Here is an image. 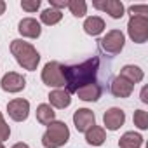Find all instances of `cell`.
I'll use <instances>...</instances> for the list:
<instances>
[{
  "label": "cell",
  "instance_id": "cell-1",
  "mask_svg": "<svg viewBox=\"0 0 148 148\" xmlns=\"http://www.w3.org/2000/svg\"><path fill=\"white\" fill-rule=\"evenodd\" d=\"M99 63H101L99 58L92 56L79 64H63L61 70L66 82V91L71 94V92H77L84 86L96 84L98 73H99Z\"/></svg>",
  "mask_w": 148,
  "mask_h": 148
},
{
  "label": "cell",
  "instance_id": "cell-8",
  "mask_svg": "<svg viewBox=\"0 0 148 148\" xmlns=\"http://www.w3.org/2000/svg\"><path fill=\"white\" fill-rule=\"evenodd\" d=\"M73 124H75L79 132H87L92 125H96V117L94 112L87 110V108H80L73 113Z\"/></svg>",
  "mask_w": 148,
  "mask_h": 148
},
{
  "label": "cell",
  "instance_id": "cell-6",
  "mask_svg": "<svg viewBox=\"0 0 148 148\" xmlns=\"http://www.w3.org/2000/svg\"><path fill=\"white\" fill-rule=\"evenodd\" d=\"M127 32L136 44H145L148 38V16H131Z\"/></svg>",
  "mask_w": 148,
  "mask_h": 148
},
{
  "label": "cell",
  "instance_id": "cell-28",
  "mask_svg": "<svg viewBox=\"0 0 148 148\" xmlns=\"http://www.w3.org/2000/svg\"><path fill=\"white\" fill-rule=\"evenodd\" d=\"M141 101H143V103H148V98H146V87L141 91Z\"/></svg>",
  "mask_w": 148,
  "mask_h": 148
},
{
  "label": "cell",
  "instance_id": "cell-20",
  "mask_svg": "<svg viewBox=\"0 0 148 148\" xmlns=\"http://www.w3.org/2000/svg\"><path fill=\"white\" fill-rule=\"evenodd\" d=\"M54 119H56V112L52 110L51 105H45V103L38 105V108H37V120L42 125H49L51 122H54Z\"/></svg>",
  "mask_w": 148,
  "mask_h": 148
},
{
  "label": "cell",
  "instance_id": "cell-31",
  "mask_svg": "<svg viewBox=\"0 0 148 148\" xmlns=\"http://www.w3.org/2000/svg\"><path fill=\"white\" fill-rule=\"evenodd\" d=\"M0 148H5V146H4V145H2V143H0Z\"/></svg>",
  "mask_w": 148,
  "mask_h": 148
},
{
  "label": "cell",
  "instance_id": "cell-18",
  "mask_svg": "<svg viewBox=\"0 0 148 148\" xmlns=\"http://www.w3.org/2000/svg\"><path fill=\"white\" fill-rule=\"evenodd\" d=\"M106 139V134H105V129L99 127V125H92L87 132H86V141L92 146H101Z\"/></svg>",
  "mask_w": 148,
  "mask_h": 148
},
{
  "label": "cell",
  "instance_id": "cell-10",
  "mask_svg": "<svg viewBox=\"0 0 148 148\" xmlns=\"http://www.w3.org/2000/svg\"><path fill=\"white\" fill-rule=\"evenodd\" d=\"M92 5L98 11H105L113 19H120L124 16V4L120 0H96V2H92Z\"/></svg>",
  "mask_w": 148,
  "mask_h": 148
},
{
  "label": "cell",
  "instance_id": "cell-27",
  "mask_svg": "<svg viewBox=\"0 0 148 148\" xmlns=\"http://www.w3.org/2000/svg\"><path fill=\"white\" fill-rule=\"evenodd\" d=\"M49 4H51V7H52V9L59 11V9L68 7V0H49Z\"/></svg>",
  "mask_w": 148,
  "mask_h": 148
},
{
  "label": "cell",
  "instance_id": "cell-3",
  "mask_svg": "<svg viewBox=\"0 0 148 148\" xmlns=\"http://www.w3.org/2000/svg\"><path fill=\"white\" fill-rule=\"evenodd\" d=\"M70 139V129L64 122L54 120L47 125V131L42 136V145L45 148H59L66 145Z\"/></svg>",
  "mask_w": 148,
  "mask_h": 148
},
{
  "label": "cell",
  "instance_id": "cell-24",
  "mask_svg": "<svg viewBox=\"0 0 148 148\" xmlns=\"http://www.w3.org/2000/svg\"><path fill=\"white\" fill-rule=\"evenodd\" d=\"M9 136H11V127L5 124L4 115H2V112H0V143L9 139Z\"/></svg>",
  "mask_w": 148,
  "mask_h": 148
},
{
  "label": "cell",
  "instance_id": "cell-2",
  "mask_svg": "<svg viewBox=\"0 0 148 148\" xmlns=\"http://www.w3.org/2000/svg\"><path fill=\"white\" fill-rule=\"evenodd\" d=\"M11 52H12V56L16 58V61L21 68L30 70V71L37 70V66L40 63V54L32 44L16 38V40L11 42Z\"/></svg>",
  "mask_w": 148,
  "mask_h": 148
},
{
  "label": "cell",
  "instance_id": "cell-16",
  "mask_svg": "<svg viewBox=\"0 0 148 148\" xmlns=\"http://www.w3.org/2000/svg\"><path fill=\"white\" fill-rule=\"evenodd\" d=\"M120 77H124L125 80H129L134 86V84L143 80V70L139 66H134V64H125L120 70Z\"/></svg>",
  "mask_w": 148,
  "mask_h": 148
},
{
  "label": "cell",
  "instance_id": "cell-26",
  "mask_svg": "<svg viewBox=\"0 0 148 148\" xmlns=\"http://www.w3.org/2000/svg\"><path fill=\"white\" fill-rule=\"evenodd\" d=\"M129 12L131 16H146L148 14V5H131L129 7Z\"/></svg>",
  "mask_w": 148,
  "mask_h": 148
},
{
  "label": "cell",
  "instance_id": "cell-7",
  "mask_svg": "<svg viewBox=\"0 0 148 148\" xmlns=\"http://www.w3.org/2000/svg\"><path fill=\"white\" fill-rule=\"evenodd\" d=\"M0 87L5 92H21L26 87V79L23 75H19V73H16V71H9L2 77Z\"/></svg>",
  "mask_w": 148,
  "mask_h": 148
},
{
  "label": "cell",
  "instance_id": "cell-25",
  "mask_svg": "<svg viewBox=\"0 0 148 148\" xmlns=\"http://www.w3.org/2000/svg\"><path fill=\"white\" fill-rule=\"evenodd\" d=\"M38 7H40V0H23L21 2V9L26 12H37Z\"/></svg>",
  "mask_w": 148,
  "mask_h": 148
},
{
  "label": "cell",
  "instance_id": "cell-15",
  "mask_svg": "<svg viewBox=\"0 0 148 148\" xmlns=\"http://www.w3.org/2000/svg\"><path fill=\"white\" fill-rule=\"evenodd\" d=\"M79 98L82 101H98L103 94V87L99 84H89V86H84L77 91Z\"/></svg>",
  "mask_w": 148,
  "mask_h": 148
},
{
  "label": "cell",
  "instance_id": "cell-23",
  "mask_svg": "<svg viewBox=\"0 0 148 148\" xmlns=\"http://www.w3.org/2000/svg\"><path fill=\"white\" fill-rule=\"evenodd\" d=\"M132 120H134V125H136V127H139V129H143V131L148 129V113H146L145 110H136Z\"/></svg>",
  "mask_w": 148,
  "mask_h": 148
},
{
  "label": "cell",
  "instance_id": "cell-5",
  "mask_svg": "<svg viewBox=\"0 0 148 148\" xmlns=\"http://www.w3.org/2000/svg\"><path fill=\"white\" fill-rule=\"evenodd\" d=\"M124 44H125V38L120 30H112L103 38H99V49L108 56H117L124 49Z\"/></svg>",
  "mask_w": 148,
  "mask_h": 148
},
{
  "label": "cell",
  "instance_id": "cell-19",
  "mask_svg": "<svg viewBox=\"0 0 148 148\" xmlns=\"http://www.w3.org/2000/svg\"><path fill=\"white\" fill-rule=\"evenodd\" d=\"M141 145H143V138H141V134H138L134 131L125 132L119 139V146L120 148H141Z\"/></svg>",
  "mask_w": 148,
  "mask_h": 148
},
{
  "label": "cell",
  "instance_id": "cell-14",
  "mask_svg": "<svg viewBox=\"0 0 148 148\" xmlns=\"http://www.w3.org/2000/svg\"><path fill=\"white\" fill-rule=\"evenodd\" d=\"M49 103H51V106L63 110V108L70 106V103H71V94H70L68 91H64V89L51 91V94H49Z\"/></svg>",
  "mask_w": 148,
  "mask_h": 148
},
{
  "label": "cell",
  "instance_id": "cell-11",
  "mask_svg": "<svg viewBox=\"0 0 148 148\" xmlns=\"http://www.w3.org/2000/svg\"><path fill=\"white\" fill-rule=\"evenodd\" d=\"M103 122H105L106 129L117 131V129H120V127L124 125V122H125V113H124V110H120V108H110V110L105 112Z\"/></svg>",
  "mask_w": 148,
  "mask_h": 148
},
{
  "label": "cell",
  "instance_id": "cell-9",
  "mask_svg": "<svg viewBox=\"0 0 148 148\" xmlns=\"http://www.w3.org/2000/svg\"><path fill=\"white\" fill-rule=\"evenodd\" d=\"M7 112H9V117L16 122H23L28 119V113H30V103L26 99H12L7 103Z\"/></svg>",
  "mask_w": 148,
  "mask_h": 148
},
{
  "label": "cell",
  "instance_id": "cell-13",
  "mask_svg": "<svg viewBox=\"0 0 148 148\" xmlns=\"http://www.w3.org/2000/svg\"><path fill=\"white\" fill-rule=\"evenodd\" d=\"M18 30L23 37H28V38H38L40 33H42V28H40V23L33 18H25L19 21L18 25Z\"/></svg>",
  "mask_w": 148,
  "mask_h": 148
},
{
  "label": "cell",
  "instance_id": "cell-29",
  "mask_svg": "<svg viewBox=\"0 0 148 148\" xmlns=\"http://www.w3.org/2000/svg\"><path fill=\"white\" fill-rule=\"evenodd\" d=\"M12 148H30V146H28L26 143H16V145H14Z\"/></svg>",
  "mask_w": 148,
  "mask_h": 148
},
{
  "label": "cell",
  "instance_id": "cell-17",
  "mask_svg": "<svg viewBox=\"0 0 148 148\" xmlns=\"http://www.w3.org/2000/svg\"><path fill=\"white\" fill-rule=\"evenodd\" d=\"M103 30H105V21L99 16H91V18H87L84 21V32L87 35L96 37V35L103 33Z\"/></svg>",
  "mask_w": 148,
  "mask_h": 148
},
{
  "label": "cell",
  "instance_id": "cell-12",
  "mask_svg": "<svg viewBox=\"0 0 148 148\" xmlns=\"http://www.w3.org/2000/svg\"><path fill=\"white\" fill-rule=\"evenodd\" d=\"M132 89H134V86L120 75L112 79V82H110V92L115 98H129L132 94Z\"/></svg>",
  "mask_w": 148,
  "mask_h": 148
},
{
  "label": "cell",
  "instance_id": "cell-30",
  "mask_svg": "<svg viewBox=\"0 0 148 148\" xmlns=\"http://www.w3.org/2000/svg\"><path fill=\"white\" fill-rule=\"evenodd\" d=\"M4 11H5V2L0 0V14H4Z\"/></svg>",
  "mask_w": 148,
  "mask_h": 148
},
{
  "label": "cell",
  "instance_id": "cell-4",
  "mask_svg": "<svg viewBox=\"0 0 148 148\" xmlns=\"http://www.w3.org/2000/svg\"><path fill=\"white\" fill-rule=\"evenodd\" d=\"M61 63L58 61H49L44 70H42V82L49 87H64L66 82H64V77H63V70H61Z\"/></svg>",
  "mask_w": 148,
  "mask_h": 148
},
{
  "label": "cell",
  "instance_id": "cell-21",
  "mask_svg": "<svg viewBox=\"0 0 148 148\" xmlns=\"http://www.w3.org/2000/svg\"><path fill=\"white\" fill-rule=\"evenodd\" d=\"M61 18H63L61 11H56V9H52V7L45 9V11L40 14V21H42L44 25H49V26L58 25V23L61 21Z\"/></svg>",
  "mask_w": 148,
  "mask_h": 148
},
{
  "label": "cell",
  "instance_id": "cell-22",
  "mask_svg": "<svg viewBox=\"0 0 148 148\" xmlns=\"http://www.w3.org/2000/svg\"><path fill=\"white\" fill-rule=\"evenodd\" d=\"M68 9L75 18H82L87 14V4L84 0H70L68 2Z\"/></svg>",
  "mask_w": 148,
  "mask_h": 148
}]
</instances>
